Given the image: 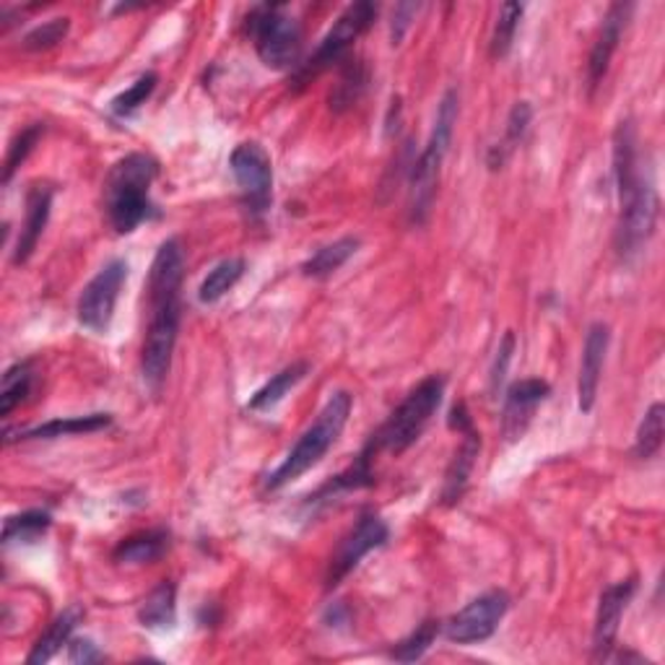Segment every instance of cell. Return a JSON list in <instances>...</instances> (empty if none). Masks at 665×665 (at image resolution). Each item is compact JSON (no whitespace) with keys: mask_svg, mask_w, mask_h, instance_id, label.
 Listing matches in <instances>:
<instances>
[{"mask_svg":"<svg viewBox=\"0 0 665 665\" xmlns=\"http://www.w3.org/2000/svg\"><path fill=\"white\" fill-rule=\"evenodd\" d=\"M185 276V250L180 239H167L153 255L146 297H149V325L141 346V375L146 388L159 393L167 383L172 354L180 332V289Z\"/></svg>","mask_w":665,"mask_h":665,"instance_id":"obj_1","label":"cell"},{"mask_svg":"<svg viewBox=\"0 0 665 665\" xmlns=\"http://www.w3.org/2000/svg\"><path fill=\"white\" fill-rule=\"evenodd\" d=\"M614 177L618 192L616 252L624 262H629L649 242L661 211L653 172L642 169L637 130L632 120L618 122L614 133Z\"/></svg>","mask_w":665,"mask_h":665,"instance_id":"obj_2","label":"cell"},{"mask_svg":"<svg viewBox=\"0 0 665 665\" xmlns=\"http://www.w3.org/2000/svg\"><path fill=\"white\" fill-rule=\"evenodd\" d=\"M159 177V161L151 153H128L107 172L105 211L118 235H130L143 221L157 219L159 211L151 200V185Z\"/></svg>","mask_w":665,"mask_h":665,"instance_id":"obj_3","label":"cell"},{"mask_svg":"<svg viewBox=\"0 0 665 665\" xmlns=\"http://www.w3.org/2000/svg\"><path fill=\"white\" fill-rule=\"evenodd\" d=\"M458 89H447L445 97L439 99L435 128H431L429 141L419 153V159H414L411 165V175H408V221H411L414 227L427 224L431 206H435L439 172H443V161L447 151H450L453 130L455 122H458Z\"/></svg>","mask_w":665,"mask_h":665,"instance_id":"obj_4","label":"cell"},{"mask_svg":"<svg viewBox=\"0 0 665 665\" xmlns=\"http://www.w3.org/2000/svg\"><path fill=\"white\" fill-rule=\"evenodd\" d=\"M354 408V396L349 390H336L328 398V404L322 406V411L317 414V419L312 421V427L305 429V435L297 439V445L286 453V458L281 460L274 474L266 478V489L268 492H278L284 489L286 484L297 482L312 470L317 463H320L332 445L338 443L341 431L349 421Z\"/></svg>","mask_w":665,"mask_h":665,"instance_id":"obj_5","label":"cell"},{"mask_svg":"<svg viewBox=\"0 0 665 665\" xmlns=\"http://www.w3.org/2000/svg\"><path fill=\"white\" fill-rule=\"evenodd\" d=\"M445 388L447 380L443 375L424 377V380L404 398V404L388 416V421L367 439L365 450L373 455V458L380 453H406L408 447L421 437V431L427 429L431 416L439 411L445 398Z\"/></svg>","mask_w":665,"mask_h":665,"instance_id":"obj_6","label":"cell"},{"mask_svg":"<svg viewBox=\"0 0 665 665\" xmlns=\"http://www.w3.org/2000/svg\"><path fill=\"white\" fill-rule=\"evenodd\" d=\"M247 32L252 37L255 52L262 66L274 71L299 68L301 27L284 6H258L247 17Z\"/></svg>","mask_w":665,"mask_h":665,"instance_id":"obj_7","label":"cell"},{"mask_svg":"<svg viewBox=\"0 0 665 665\" xmlns=\"http://www.w3.org/2000/svg\"><path fill=\"white\" fill-rule=\"evenodd\" d=\"M377 11H380L377 3H369V0H359V3L349 6V9L336 19V24L328 29V34L322 37L320 44H317L312 58H309L307 63H299L297 73H294V83L305 87L309 79L328 71V68L341 66L344 60L349 58L354 42L375 24Z\"/></svg>","mask_w":665,"mask_h":665,"instance_id":"obj_8","label":"cell"},{"mask_svg":"<svg viewBox=\"0 0 665 665\" xmlns=\"http://www.w3.org/2000/svg\"><path fill=\"white\" fill-rule=\"evenodd\" d=\"M229 169L242 196L245 211L252 219H262L274 200V165L260 143H239L229 157Z\"/></svg>","mask_w":665,"mask_h":665,"instance_id":"obj_9","label":"cell"},{"mask_svg":"<svg viewBox=\"0 0 665 665\" xmlns=\"http://www.w3.org/2000/svg\"><path fill=\"white\" fill-rule=\"evenodd\" d=\"M128 281V262L115 258L110 262H105L99 268V274L91 278V281L83 286L79 305H76V317L83 328L97 332L110 330V322L115 317V307H118L120 291Z\"/></svg>","mask_w":665,"mask_h":665,"instance_id":"obj_10","label":"cell"},{"mask_svg":"<svg viewBox=\"0 0 665 665\" xmlns=\"http://www.w3.org/2000/svg\"><path fill=\"white\" fill-rule=\"evenodd\" d=\"M388 538H390V528L380 515L375 513L361 515L357 525H354V528L344 536L341 544H338L336 554H332V559L328 564V575H325V587L332 590V587L341 585L344 579L359 567V562L365 559L369 552H375V548H383L388 544Z\"/></svg>","mask_w":665,"mask_h":665,"instance_id":"obj_11","label":"cell"},{"mask_svg":"<svg viewBox=\"0 0 665 665\" xmlns=\"http://www.w3.org/2000/svg\"><path fill=\"white\" fill-rule=\"evenodd\" d=\"M509 603L513 601H509L507 590H499V587L478 595L445 624L447 639L458 642V645H474V642L489 639L497 632L502 618L507 616Z\"/></svg>","mask_w":665,"mask_h":665,"instance_id":"obj_12","label":"cell"},{"mask_svg":"<svg viewBox=\"0 0 665 665\" xmlns=\"http://www.w3.org/2000/svg\"><path fill=\"white\" fill-rule=\"evenodd\" d=\"M634 590H637V579L629 577L622 579V583L608 585L601 593L598 614H595L593 626V661H608L611 653H614L618 624H622V616L626 606H629Z\"/></svg>","mask_w":665,"mask_h":665,"instance_id":"obj_13","label":"cell"},{"mask_svg":"<svg viewBox=\"0 0 665 665\" xmlns=\"http://www.w3.org/2000/svg\"><path fill=\"white\" fill-rule=\"evenodd\" d=\"M552 396V385L540 377H525L509 385L505 396V408H502V435L507 443H515L525 435L528 424L533 421L536 408Z\"/></svg>","mask_w":665,"mask_h":665,"instance_id":"obj_14","label":"cell"},{"mask_svg":"<svg viewBox=\"0 0 665 665\" xmlns=\"http://www.w3.org/2000/svg\"><path fill=\"white\" fill-rule=\"evenodd\" d=\"M634 13V3H614L608 6L606 17H603L601 32L595 37L590 58H587V89L595 91L601 87V81L606 79L611 58L618 50V42H622V34L626 24H629V17Z\"/></svg>","mask_w":665,"mask_h":665,"instance_id":"obj_15","label":"cell"},{"mask_svg":"<svg viewBox=\"0 0 665 665\" xmlns=\"http://www.w3.org/2000/svg\"><path fill=\"white\" fill-rule=\"evenodd\" d=\"M611 344V330L606 322H593L587 328L585 346H583V361H579V377H577V404L579 411L590 414L598 398L603 365H606V354Z\"/></svg>","mask_w":665,"mask_h":665,"instance_id":"obj_16","label":"cell"},{"mask_svg":"<svg viewBox=\"0 0 665 665\" xmlns=\"http://www.w3.org/2000/svg\"><path fill=\"white\" fill-rule=\"evenodd\" d=\"M52 196L56 190L44 182H34L27 192V214L24 224H21L17 247H13V266H24V262L32 258L37 245L48 229L50 211H52Z\"/></svg>","mask_w":665,"mask_h":665,"instance_id":"obj_17","label":"cell"},{"mask_svg":"<svg viewBox=\"0 0 665 665\" xmlns=\"http://www.w3.org/2000/svg\"><path fill=\"white\" fill-rule=\"evenodd\" d=\"M458 435L463 437V443L458 450H455L450 466H447L443 494H439V499H443V505H447V507L458 505V502L463 499V494H466V489H468L470 474H474V468H476L478 453H482V435H478L474 424L463 431H458Z\"/></svg>","mask_w":665,"mask_h":665,"instance_id":"obj_18","label":"cell"},{"mask_svg":"<svg viewBox=\"0 0 665 665\" xmlns=\"http://www.w3.org/2000/svg\"><path fill=\"white\" fill-rule=\"evenodd\" d=\"M83 618V608L81 606H68L63 614L56 616V622H52L40 639L34 642L32 653L27 655V663L29 665H42L52 661L60 653V647L68 645L71 642V634L76 632V626L81 624Z\"/></svg>","mask_w":665,"mask_h":665,"instance_id":"obj_19","label":"cell"},{"mask_svg":"<svg viewBox=\"0 0 665 665\" xmlns=\"http://www.w3.org/2000/svg\"><path fill=\"white\" fill-rule=\"evenodd\" d=\"M138 622L153 632L172 629L177 622V585L172 579H165L146 595L141 608H138Z\"/></svg>","mask_w":665,"mask_h":665,"instance_id":"obj_20","label":"cell"},{"mask_svg":"<svg viewBox=\"0 0 665 665\" xmlns=\"http://www.w3.org/2000/svg\"><path fill=\"white\" fill-rule=\"evenodd\" d=\"M112 424L110 414H89V416H68V419H52L40 427L19 431L17 439H58L73 435H91V431L107 429Z\"/></svg>","mask_w":665,"mask_h":665,"instance_id":"obj_21","label":"cell"},{"mask_svg":"<svg viewBox=\"0 0 665 665\" xmlns=\"http://www.w3.org/2000/svg\"><path fill=\"white\" fill-rule=\"evenodd\" d=\"M367 83H369V68L365 60L346 58L341 63L338 83L330 91V110L332 112L351 110V107L361 99V95L367 91Z\"/></svg>","mask_w":665,"mask_h":665,"instance_id":"obj_22","label":"cell"},{"mask_svg":"<svg viewBox=\"0 0 665 665\" xmlns=\"http://www.w3.org/2000/svg\"><path fill=\"white\" fill-rule=\"evenodd\" d=\"M359 237L336 239V242L325 245L315 255H309L305 266H301V274L307 278H328L336 274V270H341L346 262L359 252Z\"/></svg>","mask_w":665,"mask_h":665,"instance_id":"obj_23","label":"cell"},{"mask_svg":"<svg viewBox=\"0 0 665 665\" xmlns=\"http://www.w3.org/2000/svg\"><path fill=\"white\" fill-rule=\"evenodd\" d=\"M309 373V365L307 361H294V365L284 367L281 373L270 377V380L262 385V388L255 393V396L250 398V404H247V408L250 411H270V408H276L281 400L289 396V390L297 388V385L305 380Z\"/></svg>","mask_w":665,"mask_h":665,"instance_id":"obj_24","label":"cell"},{"mask_svg":"<svg viewBox=\"0 0 665 665\" xmlns=\"http://www.w3.org/2000/svg\"><path fill=\"white\" fill-rule=\"evenodd\" d=\"M169 546V533L167 530H146L136 533L126 540H120L118 548H115L112 559L118 564H151L165 556Z\"/></svg>","mask_w":665,"mask_h":665,"instance_id":"obj_25","label":"cell"},{"mask_svg":"<svg viewBox=\"0 0 665 665\" xmlns=\"http://www.w3.org/2000/svg\"><path fill=\"white\" fill-rule=\"evenodd\" d=\"M530 118H533V110L528 102H517L513 110H509V118H507V128H505V136H502L499 143L492 146L489 157H486V165L489 169H502L507 165V159L513 157V151L517 146L523 143L525 133H528V126H530Z\"/></svg>","mask_w":665,"mask_h":665,"instance_id":"obj_26","label":"cell"},{"mask_svg":"<svg viewBox=\"0 0 665 665\" xmlns=\"http://www.w3.org/2000/svg\"><path fill=\"white\" fill-rule=\"evenodd\" d=\"M247 262L245 258H227L208 270V276L204 278L198 289V299L200 305H216V301L227 297V294L235 289L239 284V278L245 276Z\"/></svg>","mask_w":665,"mask_h":665,"instance_id":"obj_27","label":"cell"},{"mask_svg":"<svg viewBox=\"0 0 665 665\" xmlns=\"http://www.w3.org/2000/svg\"><path fill=\"white\" fill-rule=\"evenodd\" d=\"M52 515L48 509H27L21 515H11L3 525V544H34L50 530Z\"/></svg>","mask_w":665,"mask_h":665,"instance_id":"obj_28","label":"cell"},{"mask_svg":"<svg viewBox=\"0 0 665 665\" xmlns=\"http://www.w3.org/2000/svg\"><path fill=\"white\" fill-rule=\"evenodd\" d=\"M32 385H34L32 361H19V365L6 369L3 388H0V414L11 416L13 408L24 404L29 393H32Z\"/></svg>","mask_w":665,"mask_h":665,"instance_id":"obj_29","label":"cell"},{"mask_svg":"<svg viewBox=\"0 0 665 665\" xmlns=\"http://www.w3.org/2000/svg\"><path fill=\"white\" fill-rule=\"evenodd\" d=\"M663 431H665V408L663 404H653L647 408L645 419H642L637 429V439H634V455L639 460H649L661 453L663 447Z\"/></svg>","mask_w":665,"mask_h":665,"instance_id":"obj_30","label":"cell"},{"mask_svg":"<svg viewBox=\"0 0 665 665\" xmlns=\"http://www.w3.org/2000/svg\"><path fill=\"white\" fill-rule=\"evenodd\" d=\"M523 11H525V6H520V3H505L499 9L497 24H494L492 42H489V52H492L494 60L507 58V52L513 50V42H515L517 27H520Z\"/></svg>","mask_w":665,"mask_h":665,"instance_id":"obj_31","label":"cell"},{"mask_svg":"<svg viewBox=\"0 0 665 665\" xmlns=\"http://www.w3.org/2000/svg\"><path fill=\"white\" fill-rule=\"evenodd\" d=\"M437 634H439V622L429 618V622L416 626V629L408 634L406 639H400L398 645L390 649V657H393V661H398V663L421 661V657L427 655V649L435 645Z\"/></svg>","mask_w":665,"mask_h":665,"instance_id":"obj_32","label":"cell"},{"mask_svg":"<svg viewBox=\"0 0 665 665\" xmlns=\"http://www.w3.org/2000/svg\"><path fill=\"white\" fill-rule=\"evenodd\" d=\"M42 136H44V122H32V126H27L17 138H13L3 161V185H9L13 180L17 169L29 159V153L34 151V146L40 143Z\"/></svg>","mask_w":665,"mask_h":665,"instance_id":"obj_33","label":"cell"},{"mask_svg":"<svg viewBox=\"0 0 665 665\" xmlns=\"http://www.w3.org/2000/svg\"><path fill=\"white\" fill-rule=\"evenodd\" d=\"M157 83H159V76L153 71L138 76V79L130 83V87L122 91V95H118L112 99L110 110L118 115V118H130V115H133L138 107L149 102V97L153 95V89H157Z\"/></svg>","mask_w":665,"mask_h":665,"instance_id":"obj_34","label":"cell"},{"mask_svg":"<svg viewBox=\"0 0 665 665\" xmlns=\"http://www.w3.org/2000/svg\"><path fill=\"white\" fill-rule=\"evenodd\" d=\"M68 29H71V19H66V17L44 21V24L32 29V32L24 37L21 48L29 50V52H42V50L56 48V44H60L66 40Z\"/></svg>","mask_w":665,"mask_h":665,"instance_id":"obj_35","label":"cell"},{"mask_svg":"<svg viewBox=\"0 0 665 665\" xmlns=\"http://www.w3.org/2000/svg\"><path fill=\"white\" fill-rule=\"evenodd\" d=\"M513 354H515V332L507 330L505 338H502L499 349H497V359H494V367H492V380H489V388L494 396H497L502 383H505L507 377V367L509 361H513Z\"/></svg>","mask_w":665,"mask_h":665,"instance_id":"obj_36","label":"cell"},{"mask_svg":"<svg viewBox=\"0 0 665 665\" xmlns=\"http://www.w3.org/2000/svg\"><path fill=\"white\" fill-rule=\"evenodd\" d=\"M416 11H419V3H400V6H396V11H393V21H390V40H393V44L404 42V37L408 32V27H411V19L416 17Z\"/></svg>","mask_w":665,"mask_h":665,"instance_id":"obj_37","label":"cell"},{"mask_svg":"<svg viewBox=\"0 0 665 665\" xmlns=\"http://www.w3.org/2000/svg\"><path fill=\"white\" fill-rule=\"evenodd\" d=\"M68 647H71V663H99L105 661V653L99 649L91 639H71L68 642Z\"/></svg>","mask_w":665,"mask_h":665,"instance_id":"obj_38","label":"cell"}]
</instances>
